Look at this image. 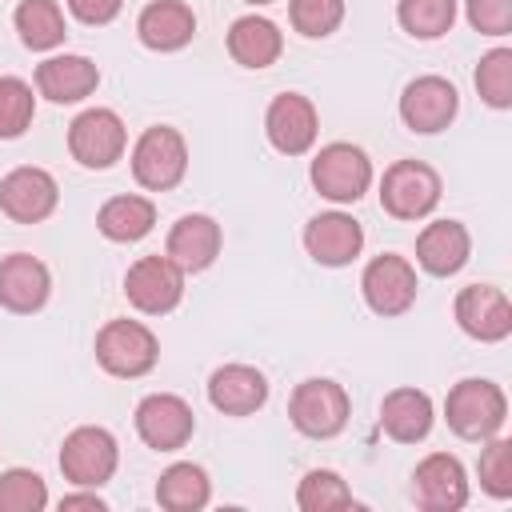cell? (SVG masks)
<instances>
[{
  "mask_svg": "<svg viewBox=\"0 0 512 512\" xmlns=\"http://www.w3.org/2000/svg\"><path fill=\"white\" fill-rule=\"evenodd\" d=\"M444 416H448V428L460 436V440H488L500 432L504 416H508V400L500 392V384L492 380H460L448 400H444Z\"/></svg>",
  "mask_w": 512,
  "mask_h": 512,
  "instance_id": "1",
  "label": "cell"
},
{
  "mask_svg": "<svg viewBox=\"0 0 512 512\" xmlns=\"http://www.w3.org/2000/svg\"><path fill=\"white\" fill-rule=\"evenodd\" d=\"M188 168V148H184V136L168 124H156L148 128L136 148H132V176L140 188H152V192H168L180 184Z\"/></svg>",
  "mask_w": 512,
  "mask_h": 512,
  "instance_id": "2",
  "label": "cell"
},
{
  "mask_svg": "<svg viewBox=\"0 0 512 512\" xmlns=\"http://www.w3.org/2000/svg\"><path fill=\"white\" fill-rule=\"evenodd\" d=\"M368 184H372V164H368L364 148L336 140V144H324L316 152V160H312V188L320 196H328L336 204H352V200H360L368 192Z\"/></svg>",
  "mask_w": 512,
  "mask_h": 512,
  "instance_id": "3",
  "label": "cell"
},
{
  "mask_svg": "<svg viewBox=\"0 0 512 512\" xmlns=\"http://www.w3.org/2000/svg\"><path fill=\"white\" fill-rule=\"evenodd\" d=\"M160 356V344L152 336V328H144L140 320H108L96 336V360L104 372L112 376H144L152 372Z\"/></svg>",
  "mask_w": 512,
  "mask_h": 512,
  "instance_id": "4",
  "label": "cell"
},
{
  "mask_svg": "<svg viewBox=\"0 0 512 512\" xmlns=\"http://www.w3.org/2000/svg\"><path fill=\"white\" fill-rule=\"evenodd\" d=\"M288 416L304 436L328 440L348 424V392L336 380L312 376V380L296 384V392L288 400Z\"/></svg>",
  "mask_w": 512,
  "mask_h": 512,
  "instance_id": "5",
  "label": "cell"
},
{
  "mask_svg": "<svg viewBox=\"0 0 512 512\" xmlns=\"http://www.w3.org/2000/svg\"><path fill=\"white\" fill-rule=\"evenodd\" d=\"M116 460H120V448L112 440L108 428H76L64 436V448H60V472L64 480L80 484V488H100L112 480L116 472Z\"/></svg>",
  "mask_w": 512,
  "mask_h": 512,
  "instance_id": "6",
  "label": "cell"
},
{
  "mask_svg": "<svg viewBox=\"0 0 512 512\" xmlns=\"http://www.w3.org/2000/svg\"><path fill=\"white\" fill-rule=\"evenodd\" d=\"M440 200V176L420 160H396L380 180V204L396 220H420Z\"/></svg>",
  "mask_w": 512,
  "mask_h": 512,
  "instance_id": "7",
  "label": "cell"
},
{
  "mask_svg": "<svg viewBox=\"0 0 512 512\" xmlns=\"http://www.w3.org/2000/svg\"><path fill=\"white\" fill-rule=\"evenodd\" d=\"M128 132L112 108H88L68 124V152L84 168H112L124 156Z\"/></svg>",
  "mask_w": 512,
  "mask_h": 512,
  "instance_id": "8",
  "label": "cell"
},
{
  "mask_svg": "<svg viewBox=\"0 0 512 512\" xmlns=\"http://www.w3.org/2000/svg\"><path fill=\"white\" fill-rule=\"evenodd\" d=\"M124 296L132 308L164 316L184 296V268H176L168 256H140L124 276Z\"/></svg>",
  "mask_w": 512,
  "mask_h": 512,
  "instance_id": "9",
  "label": "cell"
},
{
  "mask_svg": "<svg viewBox=\"0 0 512 512\" xmlns=\"http://www.w3.org/2000/svg\"><path fill=\"white\" fill-rule=\"evenodd\" d=\"M192 428H196V416L192 408L172 396V392H152L136 404V432L148 448L156 452H176L192 440Z\"/></svg>",
  "mask_w": 512,
  "mask_h": 512,
  "instance_id": "10",
  "label": "cell"
},
{
  "mask_svg": "<svg viewBox=\"0 0 512 512\" xmlns=\"http://www.w3.org/2000/svg\"><path fill=\"white\" fill-rule=\"evenodd\" d=\"M412 500L428 512H456L468 504V476L464 464L448 452H432L412 472Z\"/></svg>",
  "mask_w": 512,
  "mask_h": 512,
  "instance_id": "11",
  "label": "cell"
},
{
  "mask_svg": "<svg viewBox=\"0 0 512 512\" xmlns=\"http://www.w3.org/2000/svg\"><path fill=\"white\" fill-rule=\"evenodd\" d=\"M360 292L376 316H400L416 300V268L392 252L376 256L360 276Z\"/></svg>",
  "mask_w": 512,
  "mask_h": 512,
  "instance_id": "12",
  "label": "cell"
},
{
  "mask_svg": "<svg viewBox=\"0 0 512 512\" xmlns=\"http://www.w3.org/2000/svg\"><path fill=\"white\" fill-rule=\"evenodd\" d=\"M456 108H460V96H456V88L444 76H416L404 88V96H400V120L412 132H440V128H448Z\"/></svg>",
  "mask_w": 512,
  "mask_h": 512,
  "instance_id": "13",
  "label": "cell"
},
{
  "mask_svg": "<svg viewBox=\"0 0 512 512\" xmlns=\"http://www.w3.org/2000/svg\"><path fill=\"white\" fill-rule=\"evenodd\" d=\"M456 324L472 336V340H484V344H496L512 332V304L500 288L492 284H468L460 296H456Z\"/></svg>",
  "mask_w": 512,
  "mask_h": 512,
  "instance_id": "14",
  "label": "cell"
},
{
  "mask_svg": "<svg viewBox=\"0 0 512 512\" xmlns=\"http://www.w3.org/2000/svg\"><path fill=\"white\" fill-rule=\"evenodd\" d=\"M316 128H320V124H316V108H312L308 96L284 92V96H276V100L268 104L264 132H268V140H272L276 152H284V156L308 152V148L316 144Z\"/></svg>",
  "mask_w": 512,
  "mask_h": 512,
  "instance_id": "15",
  "label": "cell"
},
{
  "mask_svg": "<svg viewBox=\"0 0 512 512\" xmlns=\"http://www.w3.org/2000/svg\"><path fill=\"white\" fill-rule=\"evenodd\" d=\"M56 180L44 168H12L0 180V212L16 224H36L56 208Z\"/></svg>",
  "mask_w": 512,
  "mask_h": 512,
  "instance_id": "16",
  "label": "cell"
},
{
  "mask_svg": "<svg viewBox=\"0 0 512 512\" xmlns=\"http://www.w3.org/2000/svg\"><path fill=\"white\" fill-rule=\"evenodd\" d=\"M304 248L316 264H328V268H340V264H352L364 248V228L344 216V212H320L308 220L304 228Z\"/></svg>",
  "mask_w": 512,
  "mask_h": 512,
  "instance_id": "17",
  "label": "cell"
},
{
  "mask_svg": "<svg viewBox=\"0 0 512 512\" xmlns=\"http://www.w3.org/2000/svg\"><path fill=\"white\" fill-rule=\"evenodd\" d=\"M48 292H52V276H48V268L36 256L12 252V256L0 260V304L8 312L24 316V312L44 308Z\"/></svg>",
  "mask_w": 512,
  "mask_h": 512,
  "instance_id": "18",
  "label": "cell"
},
{
  "mask_svg": "<svg viewBox=\"0 0 512 512\" xmlns=\"http://www.w3.org/2000/svg\"><path fill=\"white\" fill-rule=\"evenodd\" d=\"M100 84V72L88 56H76V52H64V56H48L40 68H36V88L40 96H48L52 104H76L84 96H92Z\"/></svg>",
  "mask_w": 512,
  "mask_h": 512,
  "instance_id": "19",
  "label": "cell"
},
{
  "mask_svg": "<svg viewBox=\"0 0 512 512\" xmlns=\"http://www.w3.org/2000/svg\"><path fill=\"white\" fill-rule=\"evenodd\" d=\"M220 252V224L204 212H188L168 232V260L184 272H204Z\"/></svg>",
  "mask_w": 512,
  "mask_h": 512,
  "instance_id": "20",
  "label": "cell"
},
{
  "mask_svg": "<svg viewBox=\"0 0 512 512\" xmlns=\"http://www.w3.org/2000/svg\"><path fill=\"white\" fill-rule=\"evenodd\" d=\"M208 400L224 416H248L268 400V380L248 364H224L208 376Z\"/></svg>",
  "mask_w": 512,
  "mask_h": 512,
  "instance_id": "21",
  "label": "cell"
},
{
  "mask_svg": "<svg viewBox=\"0 0 512 512\" xmlns=\"http://www.w3.org/2000/svg\"><path fill=\"white\" fill-rule=\"evenodd\" d=\"M468 248H472V240H468V228H464L460 220H432V224L416 236V260H420V268L432 272V276H452V272H460L464 260H468Z\"/></svg>",
  "mask_w": 512,
  "mask_h": 512,
  "instance_id": "22",
  "label": "cell"
},
{
  "mask_svg": "<svg viewBox=\"0 0 512 512\" xmlns=\"http://www.w3.org/2000/svg\"><path fill=\"white\" fill-rule=\"evenodd\" d=\"M136 32L140 40L152 48V52H176L192 40L196 32V16L184 0H152L140 20H136Z\"/></svg>",
  "mask_w": 512,
  "mask_h": 512,
  "instance_id": "23",
  "label": "cell"
},
{
  "mask_svg": "<svg viewBox=\"0 0 512 512\" xmlns=\"http://www.w3.org/2000/svg\"><path fill=\"white\" fill-rule=\"evenodd\" d=\"M380 424L392 440L400 444H416L428 436L432 428V400L420 392V388H396L384 396L380 404Z\"/></svg>",
  "mask_w": 512,
  "mask_h": 512,
  "instance_id": "24",
  "label": "cell"
},
{
  "mask_svg": "<svg viewBox=\"0 0 512 512\" xmlns=\"http://www.w3.org/2000/svg\"><path fill=\"white\" fill-rule=\"evenodd\" d=\"M280 48H284V36L264 16H240L228 28V52L244 68H268V64H276Z\"/></svg>",
  "mask_w": 512,
  "mask_h": 512,
  "instance_id": "25",
  "label": "cell"
},
{
  "mask_svg": "<svg viewBox=\"0 0 512 512\" xmlns=\"http://www.w3.org/2000/svg\"><path fill=\"white\" fill-rule=\"evenodd\" d=\"M152 224H156V208L144 196H112L96 216V228L116 244H132V240L148 236Z\"/></svg>",
  "mask_w": 512,
  "mask_h": 512,
  "instance_id": "26",
  "label": "cell"
},
{
  "mask_svg": "<svg viewBox=\"0 0 512 512\" xmlns=\"http://www.w3.org/2000/svg\"><path fill=\"white\" fill-rule=\"evenodd\" d=\"M208 496H212L208 472H204L200 464H188V460L164 468V476H160V484H156V500H160V508H168V512H196V508L208 504Z\"/></svg>",
  "mask_w": 512,
  "mask_h": 512,
  "instance_id": "27",
  "label": "cell"
},
{
  "mask_svg": "<svg viewBox=\"0 0 512 512\" xmlns=\"http://www.w3.org/2000/svg\"><path fill=\"white\" fill-rule=\"evenodd\" d=\"M16 32L36 52H48V48L64 44V36H68L64 12H60L56 0H20V8H16Z\"/></svg>",
  "mask_w": 512,
  "mask_h": 512,
  "instance_id": "28",
  "label": "cell"
},
{
  "mask_svg": "<svg viewBox=\"0 0 512 512\" xmlns=\"http://www.w3.org/2000/svg\"><path fill=\"white\" fill-rule=\"evenodd\" d=\"M396 20L408 36L416 40H436L452 28L456 20V0H400L396 4Z\"/></svg>",
  "mask_w": 512,
  "mask_h": 512,
  "instance_id": "29",
  "label": "cell"
},
{
  "mask_svg": "<svg viewBox=\"0 0 512 512\" xmlns=\"http://www.w3.org/2000/svg\"><path fill=\"white\" fill-rule=\"evenodd\" d=\"M296 504H300L304 512H328V508H352L356 500H352L348 484H344L336 472L312 468V472L300 480V488H296Z\"/></svg>",
  "mask_w": 512,
  "mask_h": 512,
  "instance_id": "30",
  "label": "cell"
},
{
  "mask_svg": "<svg viewBox=\"0 0 512 512\" xmlns=\"http://www.w3.org/2000/svg\"><path fill=\"white\" fill-rule=\"evenodd\" d=\"M36 116V96L20 76H0V140L24 136Z\"/></svg>",
  "mask_w": 512,
  "mask_h": 512,
  "instance_id": "31",
  "label": "cell"
},
{
  "mask_svg": "<svg viewBox=\"0 0 512 512\" xmlns=\"http://www.w3.org/2000/svg\"><path fill=\"white\" fill-rule=\"evenodd\" d=\"M476 92L492 108L512 104V48H492L476 68Z\"/></svg>",
  "mask_w": 512,
  "mask_h": 512,
  "instance_id": "32",
  "label": "cell"
},
{
  "mask_svg": "<svg viewBox=\"0 0 512 512\" xmlns=\"http://www.w3.org/2000/svg\"><path fill=\"white\" fill-rule=\"evenodd\" d=\"M48 504V488L28 468H8L0 476V512H40Z\"/></svg>",
  "mask_w": 512,
  "mask_h": 512,
  "instance_id": "33",
  "label": "cell"
},
{
  "mask_svg": "<svg viewBox=\"0 0 512 512\" xmlns=\"http://www.w3.org/2000/svg\"><path fill=\"white\" fill-rule=\"evenodd\" d=\"M288 16L300 36H332L344 20V0H292Z\"/></svg>",
  "mask_w": 512,
  "mask_h": 512,
  "instance_id": "34",
  "label": "cell"
},
{
  "mask_svg": "<svg viewBox=\"0 0 512 512\" xmlns=\"http://www.w3.org/2000/svg\"><path fill=\"white\" fill-rule=\"evenodd\" d=\"M480 488L496 500L512 496V444L508 440H492L480 452Z\"/></svg>",
  "mask_w": 512,
  "mask_h": 512,
  "instance_id": "35",
  "label": "cell"
},
{
  "mask_svg": "<svg viewBox=\"0 0 512 512\" xmlns=\"http://www.w3.org/2000/svg\"><path fill=\"white\" fill-rule=\"evenodd\" d=\"M468 20L484 36H508L512 32V0H468Z\"/></svg>",
  "mask_w": 512,
  "mask_h": 512,
  "instance_id": "36",
  "label": "cell"
},
{
  "mask_svg": "<svg viewBox=\"0 0 512 512\" xmlns=\"http://www.w3.org/2000/svg\"><path fill=\"white\" fill-rule=\"evenodd\" d=\"M120 4H124V0H68L72 16L84 20V24H108V20H116Z\"/></svg>",
  "mask_w": 512,
  "mask_h": 512,
  "instance_id": "37",
  "label": "cell"
},
{
  "mask_svg": "<svg viewBox=\"0 0 512 512\" xmlns=\"http://www.w3.org/2000/svg\"><path fill=\"white\" fill-rule=\"evenodd\" d=\"M60 508H64V512H72V508L104 512V500H100V496H88V492H76V496H64V500H60Z\"/></svg>",
  "mask_w": 512,
  "mask_h": 512,
  "instance_id": "38",
  "label": "cell"
},
{
  "mask_svg": "<svg viewBox=\"0 0 512 512\" xmlns=\"http://www.w3.org/2000/svg\"><path fill=\"white\" fill-rule=\"evenodd\" d=\"M248 4H272V0H248Z\"/></svg>",
  "mask_w": 512,
  "mask_h": 512,
  "instance_id": "39",
  "label": "cell"
}]
</instances>
